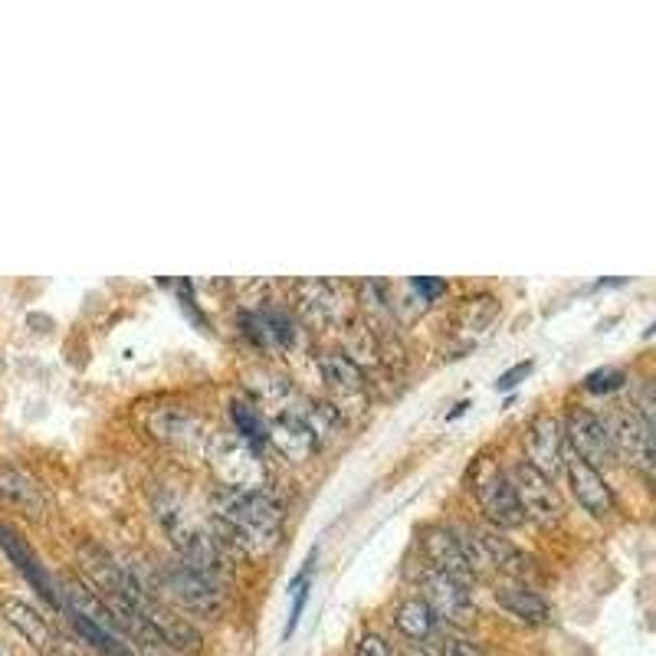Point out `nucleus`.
<instances>
[{
    "mask_svg": "<svg viewBox=\"0 0 656 656\" xmlns=\"http://www.w3.org/2000/svg\"><path fill=\"white\" fill-rule=\"evenodd\" d=\"M214 512H217V528L214 541L224 548H237L243 554H266L279 541L283 528V505L279 499L260 486V489H217L214 496Z\"/></svg>",
    "mask_w": 656,
    "mask_h": 656,
    "instance_id": "obj_1",
    "label": "nucleus"
},
{
    "mask_svg": "<svg viewBox=\"0 0 656 656\" xmlns=\"http://www.w3.org/2000/svg\"><path fill=\"white\" fill-rule=\"evenodd\" d=\"M207 463L227 489H260L266 482V466L260 453L237 433H211Z\"/></svg>",
    "mask_w": 656,
    "mask_h": 656,
    "instance_id": "obj_2",
    "label": "nucleus"
},
{
    "mask_svg": "<svg viewBox=\"0 0 656 656\" xmlns=\"http://www.w3.org/2000/svg\"><path fill=\"white\" fill-rule=\"evenodd\" d=\"M509 482L515 489V499H518V509L525 518H532L535 525L541 528H551L564 518V502H561V492L554 489V479L541 476L538 469H532L528 463H518L512 473H509Z\"/></svg>",
    "mask_w": 656,
    "mask_h": 656,
    "instance_id": "obj_3",
    "label": "nucleus"
},
{
    "mask_svg": "<svg viewBox=\"0 0 656 656\" xmlns=\"http://www.w3.org/2000/svg\"><path fill=\"white\" fill-rule=\"evenodd\" d=\"M162 584L165 591L191 613H201V617H214L220 610V577H211L191 564H184L181 558L171 561L162 574Z\"/></svg>",
    "mask_w": 656,
    "mask_h": 656,
    "instance_id": "obj_4",
    "label": "nucleus"
},
{
    "mask_svg": "<svg viewBox=\"0 0 656 656\" xmlns=\"http://www.w3.org/2000/svg\"><path fill=\"white\" fill-rule=\"evenodd\" d=\"M417 581H420L424 600H427V607L437 613V620H446V623L463 627V623H469V620L476 617L473 594L466 591L463 581H456V577H450V574H443V571H437V568H430V564L420 568Z\"/></svg>",
    "mask_w": 656,
    "mask_h": 656,
    "instance_id": "obj_5",
    "label": "nucleus"
},
{
    "mask_svg": "<svg viewBox=\"0 0 656 656\" xmlns=\"http://www.w3.org/2000/svg\"><path fill=\"white\" fill-rule=\"evenodd\" d=\"M522 446H525V460L532 469H538L541 476L554 479L564 469V427L558 417L551 414H538L525 433H522Z\"/></svg>",
    "mask_w": 656,
    "mask_h": 656,
    "instance_id": "obj_6",
    "label": "nucleus"
},
{
    "mask_svg": "<svg viewBox=\"0 0 656 656\" xmlns=\"http://www.w3.org/2000/svg\"><path fill=\"white\" fill-rule=\"evenodd\" d=\"M473 489H476L479 509L486 512V518L496 528H518L525 522V515L518 509V499H515V489L509 482V473H502L492 463H486V469L476 473V486Z\"/></svg>",
    "mask_w": 656,
    "mask_h": 656,
    "instance_id": "obj_7",
    "label": "nucleus"
},
{
    "mask_svg": "<svg viewBox=\"0 0 656 656\" xmlns=\"http://www.w3.org/2000/svg\"><path fill=\"white\" fill-rule=\"evenodd\" d=\"M322 378H325V387L332 391V407L342 414H351V410H361L365 401H368V381H365V371L358 368V361H351L345 351H329L322 355Z\"/></svg>",
    "mask_w": 656,
    "mask_h": 656,
    "instance_id": "obj_8",
    "label": "nucleus"
},
{
    "mask_svg": "<svg viewBox=\"0 0 656 656\" xmlns=\"http://www.w3.org/2000/svg\"><path fill=\"white\" fill-rule=\"evenodd\" d=\"M564 440H571L574 456H581V460L591 463L594 469L613 463V456H617V453H613V440H610V427H607L597 414H591V410H584V407H574V410L568 414Z\"/></svg>",
    "mask_w": 656,
    "mask_h": 656,
    "instance_id": "obj_9",
    "label": "nucleus"
},
{
    "mask_svg": "<svg viewBox=\"0 0 656 656\" xmlns=\"http://www.w3.org/2000/svg\"><path fill=\"white\" fill-rule=\"evenodd\" d=\"M564 473H568L571 492H574V499L584 512H591L594 518H607L613 512L617 496H613V489H610V482L604 479L600 469H594L581 456H571V460H564Z\"/></svg>",
    "mask_w": 656,
    "mask_h": 656,
    "instance_id": "obj_10",
    "label": "nucleus"
},
{
    "mask_svg": "<svg viewBox=\"0 0 656 656\" xmlns=\"http://www.w3.org/2000/svg\"><path fill=\"white\" fill-rule=\"evenodd\" d=\"M613 453L627 456L630 466H636L643 473V479H653V427L640 417V414H620L613 430Z\"/></svg>",
    "mask_w": 656,
    "mask_h": 656,
    "instance_id": "obj_11",
    "label": "nucleus"
},
{
    "mask_svg": "<svg viewBox=\"0 0 656 656\" xmlns=\"http://www.w3.org/2000/svg\"><path fill=\"white\" fill-rule=\"evenodd\" d=\"M299 312L315 325H335L345 319V286L332 279H302L296 283Z\"/></svg>",
    "mask_w": 656,
    "mask_h": 656,
    "instance_id": "obj_12",
    "label": "nucleus"
},
{
    "mask_svg": "<svg viewBox=\"0 0 656 656\" xmlns=\"http://www.w3.org/2000/svg\"><path fill=\"white\" fill-rule=\"evenodd\" d=\"M420 545H424V554H427V564L456 577V581H469V568H466V558H463V548H460V538L453 528L446 525H427L420 528Z\"/></svg>",
    "mask_w": 656,
    "mask_h": 656,
    "instance_id": "obj_13",
    "label": "nucleus"
},
{
    "mask_svg": "<svg viewBox=\"0 0 656 656\" xmlns=\"http://www.w3.org/2000/svg\"><path fill=\"white\" fill-rule=\"evenodd\" d=\"M266 440L293 463H302L309 460L315 450H319V440L315 433L309 430L306 417L302 414H279L266 424Z\"/></svg>",
    "mask_w": 656,
    "mask_h": 656,
    "instance_id": "obj_14",
    "label": "nucleus"
},
{
    "mask_svg": "<svg viewBox=\"0 0 656 656\" xmlns=\"http://www.w3.org/2000/svg\"><path fill=\"white\" fill-rule=\"evenodd\" d=\"M0 505L14 509L21 515H31V518H40L44 509H47V496L37 486V479L27 476L24 469L0 466Z\"/></svg>",
    "mask_w": 656,
    "mask_h": 656,
    "instance_id": "obj_15",
    "label": "nucleus"
},
{
    "mask_svg": "<svg viewBox=\"0 0 656 656\" xmlns=\"http://www.w3.org/2000/svg\"><path fill=\"white\" fill-rule=\"evenodd\" d=\"M0 548H4L8 554H11V561L17 564V571L50 600V604H57L60 607V591L53 587V581H50V574H47V568L40 564V558L31 551V545L14 532V528H8V525H0Z\"/></svg>",
    "mask_w": 656,
    "mask_h": 656,
    "instance_id": "obj_16",
    "label": "nucleus"
},
{
    "mask_svg": "<svg viewBox=\"0 0 656 656\" xmlns=\"http://www.w3.org/2000/svg\"><path fill=\"white\" fill-rule=\"evenodd\" d=\"M243 335L257 345V348H289L293 345V322L286 312L276 309H263V312H247L240 319Z\"/></svg>",
    "mask_w": 656,
    "mask_h": 656,
    "instance_id": "obj_17",
    "label": "nucleus"
},
{
    "mask_svg": "<svg viewBox=\"0 0 656 656\" xmlns=\"http://www.w3.org/2000/svg\"><path fill=\"white\" fill-rule=\"evenodd\" d=\"M152 430L165 443H175V446H184V450L207 446V440H211V433H204L201 420L194 414H188V410H162V414H155Z\"/></svg>",
    "mask_w": 656,
    "mask_h": 656,
    "instance_id": "obj_18",
    "label": "nucleus"
},
{
    "mask_svg": "<svg viewBox=\"0 0 656 656\" xmlns=\"http://www.w3.org/2000/svg\"><path fill=\"white\" fill-rule=\"evenodd\" d=\"M0 610H4V620H8L27 643H34L37 649H50L53 630H50L47 617H44L37 607H31L27 600H17V597H4V600H0Z\"/></svg>",
    "mask_w": 656,
    "mask_h": 656,
    "instance_id": "obj_19",
    "label": "nucleus"
},
{
    "mask_svg": "<svg viewBox=\"0 0 656 656\" xmlns=\"http://www.w3.org/2000/svg\"><path fill=\"white\" fill-rule=\"evenodd\" d=\"M496 604H499L505 613H512L515 620L532 623V627L551 620V607L545 604V597H538V594L528 591V587H499V591H496Z\"/></svg>",
    "mask_w": 656,
    "mask_h": 656,
    "instance_id": "obj_20",
    "label": "nucleus"
},
{
    "mask_svg": "<svg viewBox=\"0 0 656 656\" xmlns=\"http://www.w3.org/2000/svg\"><path fill=\"white\" fill-rule=\"evenodd\" d=\"M476 538L482 545V554L489 561V571H502V574H525L528 561L525 554L499 535V528H476Z\"/></svg>",
    "mask_w": 656,
    "mask_h": 656,
    "instance_id": "obj_21",
    "label": "nucleus"
},
{
    "mask_svg": "<svg viewBox=\"0 0 656 656\" xmlns=\"http://www.w3.org/2000/svg\"><path fill=\"white\" fill-rule=\"evenodd\" d=\"M394 627L407 640H427L437 633V613L427 607L424 597H407L394 607Z\"/></svg>",
    "mask_w": 656,
    "mask_h": 656,
    "instance_id": "obj_22",
    "label": "nucleus"
},
{
    "mask_svg": "<svg viewBox=\"0 0 656 656\" xmlns=\"http://www.w3.org/2000/svg\"><path fill=\"white\" fill-rule=\"evenodd\" d=\"M230 420H234V427H237V437L247 440L253 450L263 446V443H270V440H266V420H263V414H260L253 404L234 401V404H230Z\"/></svg>",
    "mask_w": 656,
    "mask_h": 656,
    "instance_id": "obj_23",
    "label": "nucleus"
},
{
    "mask_svg": "<svg viewBox=\"0 0 656 656\" xmlns=\"http://www.w3.org/2000/svg\"><path fill=\"white\" fill-rule=\"evenodd\" d=\"M499 312V302L492 296H469L463 299V309H460V329L466 332H482Z\"/></svg>",
    "mask_w": 656,
    "mask_h": 656,
    "instance_id": "obj_24",
    "label": "nucleus"
},
{
    "mask_svg": "<svg viewBox=\"0 0 656 656\" xmlns=\"http://www.w3.org/2000/svg\"><path fill=\"white\" fill-rule=\"evenodd\" d=\"M440 656H486V649L473 636L460 630H446L440 633Z\"/></svg>",
    "mask_w": 656,
    "mask_h": 656,
    "instance_id": "obj_25",
    "label": "nucleus"
},
{
    "mask_svg": "<svg viewBox=\"0 0 656 656\" xmlns=\"http://www.w3.org/2000/svg\"><path fill=\"white\" fill-rule=\"evenodd\" d=\"M627 384V374L617 371V368H600V371H591L584 378V387L591 394H610V391H620Z\"/></svg>",
    "mask_w": 656,
    "mask_h": 656,
    "instance_id": "obj_26",
    "label": "nucleus"
},
{
    "mask_svg": "<svg viewBox=\"0 0 656 656\" xmlns=\"http://www.w3.org/2000/svg\"><path fill=\"white\" fill-rule=\"evenodd\" d=\"M355 656H394L387 640L378 636V633H361L358 643H355Z\"/></svg>",
    "mask_w": 656,
    "mask_h": 656,
    "instance_id": "obj_27",
    "label": "nucleus"
},
{
    "mask_svg": "<svg viewBox=\"0 0 656 656\" xmlns=\"http://www.w3.org/2000/svg\"><path fill=\"white\" fill-rule=\"evenodd\" d=\"M410 289L420 293V302H433L437 296L446 293V283L443 279H430V276H417V279H410Z\"/></svg>",
    "mask_w": 656,
    "mask_h": 656,
    "instance_id": "obj_28",
    "label": "nucleus"
},
{
    "mask_svg": "<svg viewBox=\"0 0 656 656\" xmlns=\"http://www.w3.org/2000/svg\"><path fill=\"white\" fill-rule=\"evenodd\" d=\"M528 371H532V361H518L512 371H505V374L496 381V391H509V387H515V384H518V378H525Z\"/></svg>",
    "mask_w": 656,
    "mask_h": 656,
    "instance_id": "obj_29",
    "label": "nucleus"
},
{
    "mask_svg": "<svg viewBox=\"0 0 656 656\" xmlns=\"http://www.w3.org/2000/svg\"><path fill=\"white\" fill-rule=\"evenodd\" d=\"M401 656H437L433 649H427V646H420V643H410V646H404L401 649Z\"/></svg>",
    "mask_w": 656,
    "mask_h": 656,
    "instance_id": "obj_30",
    "label": "nucleus"
},
{
    "mask_svg": "<svg viewBox=\"0 0 656 656\" xmlns=\"http://www.w3.org/2000/svg\"><path fill=\"white\" fill-rule=\"evenodd\" d=\"M53 656H73V653H53Z\"/></svg>",
    "mask_w": 656,
    "mask_h": 656,
    "instance_id": "obj_31",
    "label": "nucleus"
}]
</instances>
